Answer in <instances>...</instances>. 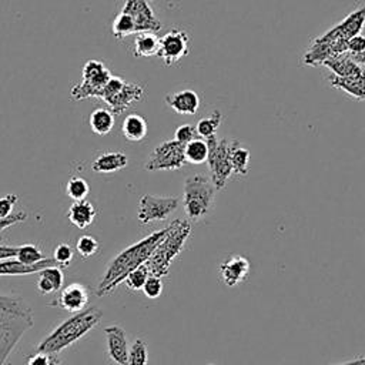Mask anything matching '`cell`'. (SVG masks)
<instances>
[{"mask_svg":"<svg viewBox=\"0 0 365 365\" xmlns=\"http://www.w3.org/2000/svg\"><path fill=\"white\" fill-rule=\"evenodd\" d=\"M168 227L154 231L145 238L140 240L138 242L127 247L123 250L117 257L111 259L108 264L98 287H97V297H103L108 292H111L120 282L124 281V278L137 267L145 264V261L150 258L155 247L160 244V241L167 234Z\"/></svg>","mask_w":365,"mask_h":365,"instance_id":"1","label":"cell"},{"mask_svg":"<svg viewBox=\"0 0 365 365\" xmlns=\"http://www.w3.org/2000/svg\"><path fill=\"white\" fill-rule=\"evenodd\" d=\"M33 324V309L21 297L0 294V365H6L17 342Z\"/></svg>","mask_w":365,"mask_h":365,"instance_id":"2","label":"cell"},{"mask_svg":"<svg viewBox=\"0 0 365 365\" xmlns=\"http://www.w3.org/2000/svg\"><path fill=\"white\" fill-rule=\"evenodd\" d=\"M103 318V311L97 307L86 308L76 312L73 317L57 325L38 345L37 352L58 354L67 346L73 345L76 341L83 338L88 331H91Z\"/></svg>","mask_w":365,"mask_h":365,"instance_id":"3","label":"cell"},{"mask_svg":"<svg viewBox=\"0 0 365 365\" xmlns=\"http://www.w3.org/2000/svg\"><path fill=\"white\" fill-rule=\"evenodd\" d=\"M190 234L191 224L187 220L178 218L168 225L167 234L145 261V267L148 268L150 275L161 278L168 274L173 259L182 251Z\"/></svg>","mask_w":365,"mask_h":365,"instance_id":"4","label":"cell"},{"mask_svg":"<svg viewBox=\"0 0 365 365\" xmlns=\"http://www.w3.org/2000/svg\"><path fill=\"white\" fill-rule=\"evenodd\" d=\"M215 191L210 177L204 174L187 177L182 191V205L187 217L190 220H200L207 215L212 205Z\"/></svg>","mask_w":365,"mask_h":365,"instance_id":"5","label":"cell"},{"mask_svg":"<svg viewBox=\"0 0 365 365\" xmlns=\"http://www.w3.org/2000/svg\"><path fill=\"white\" fill-rule=\"evenodd\" d=\"M144 96V88L140 84L128 83L118 76H111L103 88L100 100H103L113 114H121L133 103L140 101Z\"/></svg>","mask_w":365,"mask_h":365,"instance_id":"6","label":"cell"},{"mask_svg":"<svg viewBox=\"0 0 365 365\" xmlns=\"http://www.w3.org/2000/svg\"><path fill=\"white\" fill-rule=\"evenodd\" d=\"M110 70L100 60H88L83 67V80L77 83L70 94L74 100L84 98H100L104 86L111 78Z\"/></svg>","mask_w":365,"mask_h":365,"instance_id":"7","label":"cell"},{"mask_svg":"<svg viewBox=\"0 0 365 365\" xmlns=\"http://www.w3.org/2000/svg\"><path fill=\"white\" fill-rule=\"evenodd\" d=\"M208 143V158L207 164L211 173V181L215 190H222L230 180L232 173V165L230 161V151H228V140L218 138L212 135L207 138Z\"/></svg>","mask_w":365,"mask_h":365,"instance_id":"8","label":"cell"},{"mask_svg":"<svg viewBox=\"0 0 365 365\" xmlns=\"http://www.w3.org/2000/svg\"><path fill=\"white\" fill-rule=\"evenodd\" d=\"M178 207L177 197H163L144 194L138 202L137 218L141 224H150L153 221L167 220Z\"/></svg>","mask_w":365,"mask_h":365,"instance_id":"9","label":"cell"},{"mask_svg":"<svg viewBox=\"0 0 365 365\" xmlns=\"http://www.w3.org/2000/svg\"><path fill=\"white\" fill-rule=\"evenodd\" d=\"M185 164L184 145L175 140L164 141L157 145L148 160L145 161V170L148 171H163V170H177Z\"/></svg>","mask_w":365,"mask_h":365,"instance_id":"10","label":"cell"},{"mask_svg":"<svg viewBox=\"0 0 365 365\" xmlns=\"http://www.w3.org/2000/svg\"><path fill=\"white\" fill-rule=\"evenodd\" d=\"M190 53V36L182 29H171L160 37L157 56L165 66H173Z\"/></svg>","mask_w":365,"mask_h":365,"instance_id":"11","label":"cell"},{"mask_svg":"<svg viewBox=\"0 0 365 365\" xmlns=\"http://www.w3.org/2000/svg\"><path fill=\"white\" fill-rule=\"evenodd\" d=\"M121 11L133 19L137 33H155L161 29V21L154 14L153 9L148 4V0H125Z\"/></svg>","mask_w":365,"mask_h":365,"instance_id":"12","label":"cell"},{"mask_svg":"<svg viewBox=\"0 0 365 365\" xmlns=\"http://www.w3.org/2000/svg\"><path fill=\"white\" fill-rule=\"evenodd\" d=\"M365 26V6L351 11L344 20H341L338 24L331 27L328 31L321 34L319 37L324 40H336V41H345L354 36L361 34V30Z\"/></svg>","mask_w":365,"mask_h":365,"instance_id":"13","label":"cell"},{"mask_svg":"<svg viewBox=\"0 0 365 365\" xmlns=\"http://www.w3.org/2000/svg\"><path fill=\"white\" fill-rule=\"evenodd\" d=\"M90 299V292L86 285L73 282L67 287H64L57 297L56 301H53L50 305H57L58 308L68 311V312H80L86 309Z\"/></svg>","mask_w":365,"mask_h":365,"instance_id":"14","label":"cell"},{"mask_svg":"<svg viewBox=\"0 0 365 365\" xmlns=\"http://www.w3.org/2000/svg\"><path fill=\"white\" fill-rule=\"evenodd\" d=\"M107 338V352L115 365H127L128 344L125 331L118 325H108L104 328Z\"/></svg>","mask_w":365,"mask_h":365,"instance_id":"15","label":"cell"},{"mask_svg":"<svg viewBox=\"0 0 365 365\" xmlns=\"http://www.w3.org/2000/svg\"><path fill=\"white\" fill-rule=\"evenodd\" d=\"M250 274V261L241 255H231L220 265V275L225 285L235 287Z\"/></svg>","mask_w":365,"mask_h":365,"instance_id":"16","label":"cell"},{"mask_svg":"<svg viewBox=\"0 0 365 365\" xmlns=\"http://www.w3.org/2000/svg\"><path fill=\"white\" fill-rule=\"evenodd\" d=\"M165 103L178 114L192 115L198 111L200 96L194 90H180L165 96Z\"/></svg>","mask_w":365,"mask_h":365,"instance_id":"17","label":"cell"},{"mask_svg":"<svg viewBox=\"0 0 365 365\" xmlns=\"http://www.w3.org/2000/svg\"><path fill=\"white\" fill-rule=\"evenodd\" d=\"M48 267H58L53 258H44L36 264H23L16 258L0 261V275H29Z\"/></svg>","mask_w":365,"mask_h":365,"instance_id":"18","label":"cell"},{"mask_svg":"<svg viewBox=\"0 0 365 365\" xmlns=\"http://www.w3.org/2000/svg\"><path fill=\"white\" fill-rule=\"evenodd\" d=\"M327 80L332 87L344 91L349 97L365 101V73L351 77H336L329 74Z\"/></svg>","mask_w":365,"mask_h":365,"instance_id":"19","label":"cell"},{"mask_svg":"<svg viewBox=\"0 0 365 365\" xmlns=\"http://www.w3.org/2000/svg\"><path fill=\"white\" fill-rule=\"evenodd\" d=\"M322 66H325L331 74L336 77H351V76H359L365 73V70L358 64L349 54H339L331 58H327Z\"/></svg>","mask_w":365,"mask_h":365,"instance_id":"20","label":"cell"},{"mask_svg":"<svg viewBox=\"0 0 365 365\" xmlns=\"http://www.w3.org/2000/svg\"><path fill=\"white\" fill-rule=\"evenodd\" d=\"M96 215H97L96 207L87 200L74 201L67 211V217L70 222L80 230H84L88 225H91L94 222Z\"/></svg>","mask_w":365,"mask_h":365,"instance_id":"21","label":"cell"},{"mask_svg":"<svg viewBox=\"0 0 365 365\" xmlns=\"http://www.w3.org/2000/svg\"><path fill=\"white\" fill-rule=\"evenodd\" d=\"M128 158L124 153L108 151L100 154L91 164L93 171L96 173H114L127 167Z\"/></svg>","mask_w":365,"mask_h":365,"instance_id":"22","label":"cell"},{"mask_svg":"<svg viewBox=\"0 0 365 365\" xmlns=\"http://www.w3.org/2000/svg\"><path fill=\"white\" fill-rule=\"evenodd\" d=\"M64 282L63 269L60 267H48L38 272L37 289L43 295H48L61 288Z\"/></svg>","mask_w":365,"mask_h":365,"instance_id":"23","label":"cell"},{"mask_svg":"<svg viewBox=\"0 0 365 365\" xmlns=\"http://www.w3.org/2000/svg\"><path fill=\"white\" fill-rule=\"evenodd\" d=\"M160 47V37L153 31L137 33L133 43L134 57H151L157 56Z\"/></svg>","mask_w":365,"mask_h":365,"instance_id":"24","label":"cell"},{"mask_svg":"<svg viewBox=\"0 0 365 365\" xmlns=\"http://www.w3.org/2000/svg\"><path fill=\"white\" fill-rule=\"evenodd\" d=\"M121 131H123V135L128 141L137 143V141H141L147 135L148 127H147L145 118L143 115L131 113L124 118L123 125H121Z\"/></svg>","mask_w":365,"mask_h":365,"instance_id":"25","label":"cell"},{"mask_svg":"<svg viewBox=\"0 0 365 365\" xmlns=\"http://www.w3.org/2000/svg\"><path fill=\"white\" fill-rule=\"evenodd\" d=\"M228 151H230L232 173L237 175L245 177L250 168V151L245 147H242L241 143L237 140H232L228 143Z\"/></svg>","mask_w":365,"mask_h":365,"instance_id":"26","label":"cell"},{"mask_svg":"<svg viewBox=\"0 0 365 365\" xmlns=\"http://www.w3.org/2000/svg\"><path fill=\"white\" fill-rule=\"evenodd\" d=\"M114 114L110 108H96L90 117H88V124L91 127V131L94 134H98V135H106L108 134L113 127H114Z\"/></svg>","mask_w":365,"mask_h":365,"instance_id":"27","label":"cell"},{"mask_svg":"<svg viewBox=\"0 0 365 365\" xmlns=\"http://www.w3.org/2000/svg\"><path fill=\"white\" fill-rule=\"evenodd\" d=\"M184 158L185 163L192 165L204 164L208 158V143L204 138H194L192 141L184 145Z\"/></svg>","mask_w":365,"mask_h":365,"instance_id":"28","label":"cell"},{"mask_svg":"<svg viewBox=\"0 0 365 365\" xmlns=\"http://www.w3.org/2000/svg\"><path fill=\"white\" fill-rule=\"evenodd\" d=\"M221 120H222V114L218 110H214L208 117H204L197 123V125H195L197 135H200L204 140L215 135V133L221 124Z\"/></svg>","mask_w":365,"mask_h":365,"instance_id":"29","label":"cell"},{"mask_svg":"<svg viewBox=\"0 0 365 365\" xmlns=\"http://www.w3.org/2000/svg\"><path fill=\"white\" fill-rule=\"evenodd\" d=\"M111 31H113V36L117 40H123L127 36L137 33L135 31V24L133 21V19L128 14L123 13V11H120L117 14V17L114 19L113 26H111Z\"/></svg>","mask_w":365,"mask_h":365,"instance_id":"30","label":"cell"},{"mask_svg":"<svg viewBox=\"0 0 365 365\" xmlns=\"http://www.w3.org/2000/svg\"><path fill=\"white\" fill-rule=\"evenodd\" d=\"M90 187L87 184V181L81 177H71L67 181L66 185V194L68 195V198H71L73 201H81L86 200V197L88 195Z\"/></svg>","mask_w":365,"mask_h":365,"instance_id":"31","label":"cell"},{"mask_svg":"<svg viewBox=\"0 0 365 365\" xmlns=\"http://www.w3.org/2000/svg\"><path fill=\"white\" fill-rule=\"evenodd\" d=\"M46 257L43 255L41 250L34 245V244H24V245H19L17 247V254H16V259L23 262V264H36L41 259H44Z\"/></svg>","mask_w":365,"mask_h":365,"instance_id":"32","label":"cell"},{"mask_svg":"<svg viewBox=\"0 0 365 365\" xmlns=\"http://www.w3.org/2000/svg\"><path fill=\"white\" fill-rule=\"evenodd\" d=\"M148 361V349L147 344L137 338L131 348L128 349V358H127V365H147Z\"/></svg>","mask_w":365,"mask_h":365,"instance_id":"33","label":"cell"},{"mask_svg":"<svg viewBox=\"0 0 365 365\" xmlns=\"http://www.w3.org/2000/svg\"><path fill=\"white\" fill-rule=\"evenodd\" d=\"M150 277V272H148V268L145 267V264L137 267L135 269H133L125 278H124V282L127 285L128 289L131 291H140L143 289L147 278Z\"/></svg>","mask_w":365,"mask_h":365,"instance_id":"34","label":"cell"},{"mask_svg":"<svg viewBox=\"0 0 365 365\" xmlns=\"http://www.w3.org/2000/svg\"><path fill=\"white\" fill-rule=\"evenodd\" d=\"M100 250V242L91 235H81L76 242V251L83 258H90L96 255Z\"/></svg>","mask_w":365,"mask_h":365,"instance_id":"35","label":"cell"},{"mask_svg":"<svg viewBox=\"0 0 365 365\" xmlns=\"http://www.w3.org/2000/svg\"><path fill=\"white\" fill-rule=\"evenodd\" d=\"M73 248L66 244V242H61L58 244L56 248H54V255H53V259L57 262V265L63 269V268H67L71 261H73Z\"/></svg>","mask_w":365,"mask_h":365,"instance_id":"36","label":"cell"},{"mask_svg":"<svg viewBox=\"0 0 365 365\" xmlns=\"http://www.w3.org/2000/svg\"><path fill=\"white\" fill-rule=\"evenodd\" d=\"M27 365H63L57 354L50 352H34L27 356Z\"/></svg>","mask_w":365,"mask_h":365,"instance_id":"37","label":"cell"},{"mask_svg":"<svg viewBox=\"0 0 365 365\" xmlns=\"http://www.w3.org/2000/svg\"><path fill=\"white\" fill-rule=\"evenodd\" d=\"M143 292L147 298H151V299H155L161 295L163 292V281L160 277H155V275H150L143 287Z\"/></svg>","mask_w":365,"mask_h":365,"instance_id":"38","label":"cell"},{"mask_svg":"<svg viewBox=\"0 0 365 365\" xmlns=\"http://www.w3.org/2000/svg\"><path fill=\"white\" fill-rule=\"evenodd\" d=\"M194 138H197V131L195 127L191 124H182L180 127H177L175 134H174V140L182 145H185L187 143L192 141Z\"/></svg>","mask_w":365,"mask_h":365,"instance_id":"39","label":"cell"},{"mask_svg":"<svg viewBox=\"0 0 365 365\" xmlns=\"http://www.w3.org/2000/svg\"><path fill=\"white\" fill-rule=\"evenodd\" d=\"M17 202L16 194H7L4 197H0V220L9 218L13 214V208Z\"/></svg>","mask_w":365,"mask_h":365,"instance_id":"40","label":"cell"},{"mask_svg":"<svg viewBox=\"0 0 365 365\" xmlns=\"http://www.w3.org/2000/svg\"><path fill=\"white\" fill-rule=\"evenodd\" d=\"M346 51L351 57L364 53L365 51V36L358 34V36L351 37L346 43Z\"/></svg>","mask_w":365,"mask_h":365,"instance_id":"41","label":"cell"},{"mask_svg":"<svg viewBox=\"0 0 365 365\" xmlns=\"http://www.w3.org/2000/svg\"><path fill=\"white\" fill-rule=\"evenodd\" d=\"M16 254H17V247L0 245V261L16 258Z\"/></svg>","mask_w":365,"mask_h":365,"instance_id":"42","label":"cell"},{"mask_svg":"<svg viewBox=\"0 0 365 365\" xmlns=\"http://www.w3.org/2000/svg\"><path fill=\"white\" fill-rule=\"evenodd\" d=\"M339 365H365V356H361V358H356V359H352L349 362L339 364Z\"/></svg>","mask_w":365,"mask_h":365,"instance_id":"43","label":"cell"},{"mask_svg":"<svg viewBox=\"0 0 365 365\" xmlns=\"http://www.w3.org/2000/svg\"><path fill=\"white\" fill-rule=\"evenodd\" d=\"M352 58H354L358 64H365V51H364V53H361V54L352 56Z\"/></svg>","mask_w":365,"mask_h":365,"instance_id":"44","label":"cell"},{"mask_svg":"<svg viewBox=\"0 0 365 365\" xmlns=\"http://www.w3.org/2000/svg\"><path fill=\"white\" fill-rule=\"evenodd\" d=\"M208 365H214V364H208Z\"/></svg>","mask_w":365,"mask_h":365,"instance_id":"45","label":"cell"}]
</instances>
